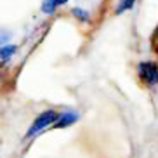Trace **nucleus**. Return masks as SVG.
Here are the masks:
<instances>
[{"mask_svg":"<svg viewBox=\"0 0 158 158\" xmlns=\"http://www.w3.org/2000/svg\"><path fill=\"white\" fill-rule=\"evenodd\" d=\"M10 38H12V31H10V30L0 28V47H2V45H7Z\"/></svg>","mask_w":158,"mask_h":158,"instance_id":"obj_8","label":"nucleus"},{"mask_svg":"<svg viewBox=\"0 0 158 158\" xmlns=\"http://www.w3.org/2000/svg\"><path fill=\"white\" fill-rule=\"evenodd\" d=\"M137 75L146 87L158 85V64L155 61H141L137 64Z\"/></svg>","mask_w":158,"mask_h":158,"instance_id":"obj_2","label":"nucleus"},{"mask_svg":"<svg viewBox=\"0 0 158 158\" xmlns=\"http://www.w3.org/2000/svg\"><path fill=\"white\" fill-rule=\"evenodd\" d=\"M57 115H59V111H57V110H52V108L40 111L37 115V118L31 122V125L28 127L26 134H24V139H31V137H35V135L45 132L47 129H52L54 122L57 120Z\"/></svg>","mask_w":158,"mask_h":158,"instance_id":"obj_1","label":"nucleus"},{"mask_svg":"<svg viewBox=\"0 0 158 158\" xmlns=\"http://www.w3.org/2000/svg\"><path fill=\"white\" fill-rule=\"evenodd\" d=\"M71 14L78 19V21H82V23H87L89 19H90V16H89V10L82 9V7H73V9H71Z\"/></svg>","mask_w":158,"mask_h":158,"instance_id":"obj_6","label":"nucleus"},{"mask_svg":"<svg viewBox=\"0 0 158 158\" xmlns=\"http://www.w3.org/2000/svg\"><path fill=\"white\" fill-rule=\"evenodd\" d=\"M80 120V113L77 110H63L57 115V120L54 122L52 129H68V127L75 125Z\"/></svg>","mask_w":158,"mask_h":158,"instance_id":"obj_3","label":"nucleus"},{"mask_svg":"<svg viewBox=\"0 0 158 158\" xmlns=\"http://www.w3.org/2000/svg\"><path fill=\"white\" fill-rule=\"evenodd\" d=\"M135 4V0H118V5H116L115 12L116 14H122V12H125V10L132 9Z\"/></svg>","mask_w":158,"mask_h":158,"instance_id":"obj_7","label":"nucleus"},{"mask_svg":"<svg viewBox=\"0 0 158 158\" xmlns=\"http://www.w3.org/2000/svg\"><path fill=\"white\" fill-rule=\"evenodd\" d=\"M68 4V0H44L42 2V12L44 14H54L57 10V7H61V5Z\"/></svg>","mask_w":158,"mask_h":158,"instance_id":"obj_4","label":"nucleus"},{"mask_svg":"<svg viewBox=\"0 0 158 158\" xmlns=\"http://www.w3.org/2000/svg\"><path fill=\"white\" fill-rule=\"evenodd\" d=\"M18 47L14 44H7V45H2L0 47V63H9L12 57H14Z\"/></svg>","mask_w":158,"mask_h":158,"instance_id":"obj_5","label":"nucleus"},{"mask_svg":"<svg viewBox=\"0 0 158 158\" xmlns=\"http://www.w3.org/2000/svg\"><path fill=\"white\" fill-rule=\"evenodd\" d=\"M153 45H155V52H156L158 56V30L155 31V38H153Z\"/></svg>","mask_w":158,"mask_h":158,"instance_id":"obj_9","label":"nucleus"}]
</instances>
